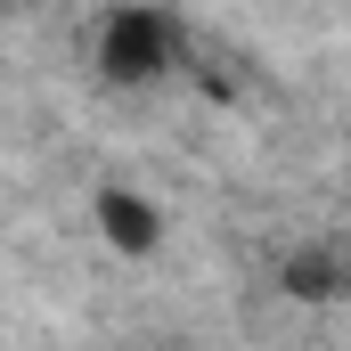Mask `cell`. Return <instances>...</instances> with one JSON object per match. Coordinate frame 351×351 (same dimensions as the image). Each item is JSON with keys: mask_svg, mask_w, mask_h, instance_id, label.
I'll use <instances>...</instances> for the list:
<instances>
[{"mask_svg": "<svg viewBox=\"0 0 351 351\" xmlns=\"http://www.w3.org/2000/svg\"><path fill=\"white\" fill-rule=\"evenodd\" d=\"M98 229H106L114 254H156L164 245V213L139 188H98Z\"/></svg>", "mask_w": 351, "mask_h": 351, "instance_id": "obj_2", "label": "cell"}, {"mask_svg": "<svg viewBox=\"0 0 351 351\" xmlns=\"http://www.w3.org/2000/svg\"><path fill=\"white\" fill-rule=\"evenodd\" d=\"M180 66V16L172 8H114L106 33H98V74L106 82H156Z\"/></svg>", "mask_w": 351, "mask_h": 351, "instance_id": "obj_1", "label": "cell"}, {"mask_svg": "<svg viewBox=\"0 0 351 351\" xmlns=\"http://www.w3.org/2000/svg\"><path fill=\"white\" fill-rule=\"evenodd\" d=\"M286 294H294V302H343L351 294V262L335 245H302V254L286 262Z\"/></svg>", "mask_w": 351, "mask_h": 351, "instance_id": "obj_3", "label": "cell"}]
</instances>
